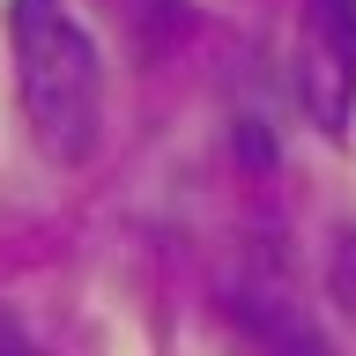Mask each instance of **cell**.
<instances>
[{
	"label": "cell",
	"mask_w": 356,
	"mask_h": 356,
	"mask_svg": "<svg viewBox=\"0 0 356 356\" xmlns=\"http://www.w3.org/2000/svg\"><path fill=\"white\" fill-rule=\"evenodd\" d=\"M238 334H245V356H334L327 334L289 297H238Z\"/></svg>",
	"instance_id": "3"
},
{
	"label": "cell",
	"mask_w": 356,
	"mask_h": 356,
	"mask_svg": "<svg viewBox=\"0 0 356 356\" xmlns=\"http://www.w3.org/2000/svg\"><path fill=\"white\" fill-rule=\"evenodd\" d=\"M297 97L319 134H349L356 111V0H305L297 22Z\"/></svg>",
	"instance_id": "2"
},
{
	"label": "cell",
	"mask_w": 356,
	"mask_h": 356,
	"mask_svg": "<svg viewBox=\"0 0 356 356\" xmlns=\"http://www.w3.org/2000/svg\"><path fill=\"white\" fill-rule=\"evenodd\" d=\"M0 356H52L38 334H30V319H22L15 305H0Z\"/></svg>",
	"instance_id": "4"
},
{
	"label": "cell",
	"mask_w": 356,
	"mask_h": 356,
	"mask_svg": "<svg viewBox=\"0 0 356 356\" xmlns=\"http://www.w3.org/2000/svg\"><path fill=\"white\" fill-rule=\"evenodd\" d=\"M8 44H15V89L30 134L52 163H89L104 141V52L67 0H8Z\"/></svg>",
	"instance_id": "1"
}]
</instances>
